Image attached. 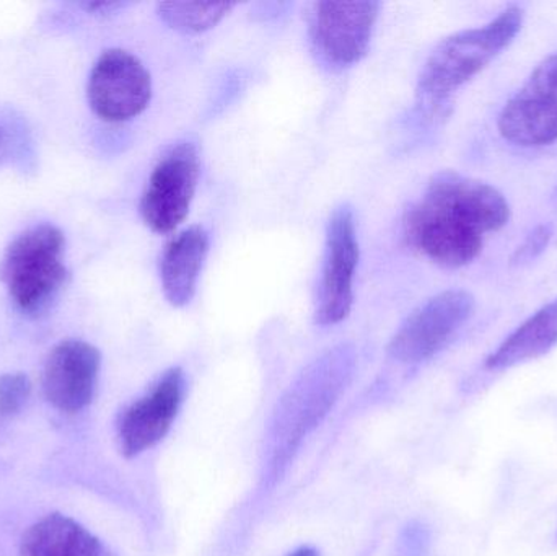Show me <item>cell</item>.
<instances>
[{"mask_svg":"<svg viewBox=\"0 0 557 556\" xmlns=\"http://www.w3.org/2000/svg\"><path fill=\"white\" fill-rule=\"evenodd\" d=\"M509 219V202L494 186L441 172L406 214L405 235L435 264L461 268L476 260L486 234L500 231Z\"/></svg>","mask_w":557,"mask_h":556,"instance_id":"cell-1","label":"cell"},{"mask_svg":"<svg viewBox=\"0 0 557 556\" xmlns=\"http://www.w3.org/2000/svg\"><path fill=\"white\" fill-rule=\"evenodd\" d=\"M525 13L507 7L496 18L438 42L418 82V98L428 113H441L451 95L480 74L519 35Z\"/></svg>","mask_w":557,"mask_h":556,"instance_id":"cell-2","label":"cell"},{"mask_svg":"<svg viewBox=\"0 0 557 556\" xmlns=\"http://www.w3.org/2000/svg\"><path fill=\"white\" fill-rule=\"evenodd\" d=\"M64 250V234L51 224L26 228L9 245L0 274L20 312L41 316L58 299L67 280Z\"/></svg>","mask_w":557,"mask_h":556,"instance_id":"cell-3","label":"cell"},{"mask_svg":"<svg viewBox=\"0 0 557 556\" xmlns=\"http://www.w3.org/2000/svg\"><path fill=\"white\" fill-rule=\"evenodd\" d=\"M199 180V156L195 144L173 146L150 173L140 199V214L157 234L176 231L188 215Z\"/></svg>","mask_w":557,"mask_h":556,"instance_id":"cell-4","label":"cell"},{"mask_svg":"<svg viewBox=\"0 0 557 556\" xmlns=\"http://www.w3.org/2000/svg\"><path fill=\"white\" fill-rule=\"evenodd\" d=\"M473 310L474 297L468 291L450 289L437 294L399 326L389 343V356L408 365L431 359L460 332Z\"/></svg>","mask_w":557,"mask_h":556,"instance_id":"cell-5","label":"cell"},{"mask_svg":"<svg viewBox=\"0 0 557 556\" xmlns=\"http://www.w3.org/2000/svg\"><path fill=\"white\" fill-rule=\"evenodd\" d=\"M500 136L519 147L557 140V52L536 65L497 120Z\"/></svg>","mask_w":557,"mask_h":556,"instance_id":"cell-6","label":"cell"},{"mask_svg":"<svg viewBox=\"0 0 557 556\" xmlns=\"http://www.w3.org/2000/svg\"><path fill=\"white\" fill-rule=\"evenodd\" d=\"M152 98V78L146 65L124 49H108L95 62L88 81L91 110L108 123L139 116Z\"/></svg>","mask_w":557,"mask_h":556,"instance_id":"cell-7","label":"cell"},{"mask_svg":"<svg viewBox=\"0 0 557 556\" xmlns=\"http://www.w3.org/2000/svg\"><path fill=\"white\" fill-rule=\"evenodd\" d=\"M359 263V242L352 208L339 206L331 215L326 232L323 273L318 293L317 322L336 325L350 313L354 276Z\"/></svg>","mask_w":557,"mask_h":556,"instance_id":"cell-8","label":"cell"},{"mask_svg":"<svg viewBox=\"0 0 557 556\" xmlns=\"http://www.w3.org/2000/svg\"><path fill=\"white\" fill-rule=\"evenodd\" d=\"M379 2H318L311 15V42L320 58L334 67L356 64L370 45Z\"/></svg>","mask_w":557,"mask_h":556,"instance_id":"cell-9","label":"cell"},{"mask_svg":"<svg viewBox=\"0 0 557 556\" xmlns=\"http://www.w3.org/2000/svg\"><path fill=\"white\" fill-rule=\"evenodd\" d=\"M100 351L90 343L65 339L46 359L42 391L52 407L75 413L90 404L100 372Z\"/></svg>","mask_w":557,"mask_h":556,"instance_id":"cell-10","label":"cell"},{"mask_svg":"<svg viewBox=\"0 0 557 556\" xmlns=\"http://www.w3.org/2000/svg\"><path fill=\"white\" fill-rule=\"evenodd\" d=\"M183 391V372L172 369L157 382L150 394L127 408L120 423V443L124 456H137L165 437L178 415Z\"/></svg>","mask_w":557,"mask_h":556,"instance_id":"cell-11","label":"cell"},{"mask_svg":"<svg viewBox=\"0 0 557 556\" xmlns=\"http://www.w3.org/2000/svg\"><path fill=\"white\" fill-rule=\"evenodd\" d=\"M208 251L209 235L199 225L186 228L166 245L160 261V280L173 307L191 302Z\"/></svg>","mask_w":557,"mask_h":556,"instance_id":"cell-12","label":"cell"},{"mask_svg":"<svg viewBox=\"0 0 557 556\" xmlns=\"http://www.w3.org/2000/svg\"><path fill=\"white\" fill-rule=\"evenodd\" d=\"M20 556H110L74 519L49 515L23 535Z\"/></svg>","mask_w":557,"mask_h":556,"instance_id":"cell-13","label":"cell"},{"mask_svg":"<svg viewBox=\"0 0 557 556\" xmlns=\"http://www.w3.org/2000/svg\"><path fill=\"white\" fill-rule=\"evenodd\" d=\"M557 346V299L543 306L523 322L503 345L491 353L486 368L491 371L513 368L522 362L542 358Z\"/></svg>","mask_w":557,"mask_h":556,"instance_id":"cell-14","label":"cell"},{"mask_svg":"<svg viewBox=\"0 0 557 556\" xmlns=\"http://www.w3.org/2000/svg\"><path fill=\"white\" fill-rule=\"evenodd\" d=\"M235 3L163 2L157 7L160 18L176 32L198 35L222 22Z\"/></svg>","mask_w":557,"mask_h":556,"instance_id":"cell-15","label":"cell"},{"mask_svg":"<svg viewBox=\"0 0 557 556\" xmlns=\"http://www.w3.org/2000/svg\"><path fill=\"white\" fill-rule=\"evenodd\" d=\"M32 385L25 374H5L0 378V411L13 415L28 400Z\"/></svg>","mask_w":557,"mask_h":556,"instance_id":"cell-16","label":"cell"},{"mask_svg":"<svg viewBox=\"0 0 557 556\" xmlns=\"http://www.w3.org/2000/svg\"><path fill=\"white\" fill-rule=\"evenodd\" d=\"M553 238V227L549 224L539 225L532 234L517 248L512 257V264H525L536 260L548 247Z\"/></svg>","mask_w":557,"mask_h":556,"instance_id":"cell-17","label":"cell"},{"mask_svg":"<svg viewBox=\"0 0 557 556\" xmlns=\"http://www.w3.org/2000/svg\"><path fill=\"white\" fill-rule=\"evenodd\" d=\"M126 3L123 2H91V3H82V9L87 10V12L94 13H113L117 12L120 9H124Z\"/></svg>","mask_w":557,"mask_h":556,"instance_id":"cell-18","label":"cell"},{"mask_svg":"<svg viewBox=\"0 0 557 556\" xmlns=\"http://www.w3.org/2000/svg\"><path fill=\"white\" fill-rule=\"evenodd\" d=\"M290 556H320L317 552L311 551V548H301V551L295 552L294 555Z\"/></svg>","mask_w":557,"mask_h":556,"instance_id":"cell-19","label":"cell"},{"mask_svg":"<svg viewBox=\"0 0 557 556\" xmlns=\"http://www.w3.org/2000/svg\"><path fill=\"white\" fill-rule=\"evenodd\" d=\"M3 146V131L0 129V147Z\"/></svg>","mask_w":557,"mask_h":556,"instance_id":"cell-20","label":"cell"},{"mask_svg":"<svg viewBox=\"0 0 557 556\" xmlns=\"http://www.w3.org/2000/svg\"><path fill=\"white\" fill-rule=\"evenodd\" d=\"M556 195H557V191H556Z\"/></svg>","mask_w":557,"mask_h":556,"instance_id":"cell-21","label":"cell"}]
</instances>
